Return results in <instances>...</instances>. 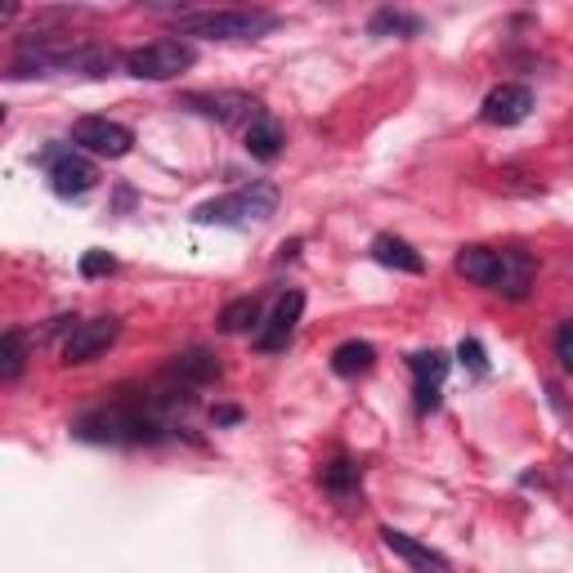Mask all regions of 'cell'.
I'll use <instances>...</instances> for the list:
<instances>
[{"mask_svg":"<svg viewBox=\"0 0 573 573\" xmlns=\"http://www.w3.org/2000/svg\"><path fill=\"white\" fill-rule=\"evenodd\" d=\"M72 143L95 158H126L134 149V130L112 121V117H82L77 126H72Z\"/></svg>","mask_w":573,"mask_h":573,"instance_id":"obj_6","label":"cell"},{"mask_svg":"<svg viewBox=\"0 0 573 573\" xmlns=\"http://www.w3.org/2000/svg\"><path fill=\"white\" fill-rule=\"evenodd\" d=\"M121 336V323L112 318V314H104V318H86V323H77L67 332V340H63V364H95L99 354H108L112 349V340Z\"/></svg>","mask_w":573,"mask_h":573,"instance_id":"obj_7","label":"cell"},{"mask_svg":"<svg viewBox=\"0 0 573 573\" xmlns=\"http://www.w3.org/2000/svg\"><path fill=\"white\" fill-rule=\"evenodd\" d=\"M242 143H247V153L256 158V162H273L278 153H282V143H286V134H282V126L273 121V117H251L247 121V134H242Z\"/></svg>","mask_w":573,"mask_h":573,"instance_id":"obj_13","label":"cell"},{"mask_svg":"<svg viewBox=\"0 0 573 573\" xmlns=\"http://www.w3.org/2000/svg\"><path fill=\"white\" fill-rule=\"evenodd\" d=\"M23 364H28V340L23 332H6L0 336V381L14 386L23 377Z\"/></svg>","mask_w":573,"mask_h":573,"instance_id":"obj_19","label":"cell"},{"mask_svg":"<svg viewBox=\"0 0 573 573\" xmlns=\"http://www.w3.org/2000/svg\"><path fill=\"white\" fill-rule=\"evenodd\" d=\"M372 260L386 264V269H399V273H421V269H425V260H421L403 238H394V234H381V238L372 242Z\"/></svg>","mask_w":573,"mask_h":573,"instance_id":"obj_18","label":"cell"},{"mask_svg":"<svg viewBox=\"0 0 573 573\" xmlns=\"http://www.w3.org/2000/svg\"><path fill=\"white\" fill-rule=\"evenodd\" d=\"M184 108H193V112H202V117H215L220 126L260 117V104H256L251 95H238V90H220V95H184Z\"/></svg>","mask_w":573,"mask_h":573,"instance_id":"obj_10","label":"cell"},{"mask_svg":"<svg viewBox=\"0 0 573 573\" xmlns=\"http://www.w3.org/2000/svg\"><path fill=\"white\" fill-rule=\"evenodd\" d=\"M278 210V188L273 184H247L229 197H215V202H202L193 210L197 225H229V229H247V225H260Z\"/></svg>","mask_w":573,"mask_h":573,"instance_id":"obj_2","label":"cell"},{"mask_svg":"<svg viewBox=\"0 0 573 573\" xmlns=\"http://www.w3.org/2000/svg\"><path fill=\"white\" fill-rule=\"evenodd\" d=\"M555 358L564 364V372H573V323L560 327V336H555Z\"/></svg>","mask_w":573,"mask_h":573,"instance_id":"obj_25","label":"cell"},{"mask_svg":"<svg viewBox=\"0 0 573 573\" xmlns=\"http://www.w3.org/2000/svg\"><path fill=\"white\" fill-rule=\"evenodd\" d=\"M193 63H197V50L184 36H162V41L134 45V50L121 54V67L139 82H175Z\"/></svg>","mask_w":573,"mask_h":573,"instance_id":"obj_4","label":"cell"},{"mask_svg":"<svg viewBox=\"0 0 573 573\" xmlns=\"http://www.w3.org/2000/svg\"><path fill=\"white\" fill-rule=\"evenodd\" d=\"M368 32H372V36H390V32H394V36H417L421 23L408 19V14H399V10H381V14H372Z\"/></svg>","mask_w":573,"mask_h":573,"instance_id":"obj_21","label":"cell"},{"mask_svg":"<svg viewBox=\"0 0 573 573\" xmlns=\"http://www.w3.org/2000/svg\"><path fill=\"white\" fill-rule=\"evenodd\" d=\"M301 314H305V296L301 292H282L278 305L269 310V318L256 332V349L260 354H282L286 345H292L296 327H301Z\"/></svg>","mask_w":573,"mask_h":573,"instance_id":"obj_8","label":"cell"},{"mask_svg":"<svg viewBox=\"0 0 573 573\" xmlns=\"http://www.w3.org/2000/svg\"><path fill=\"white\" fill-rule=\"evenodd\" d=\"M220 332H229V336H238V332H251L256 323H260V301L256 296H242V301H229L225 310H220Z\"/></svg>","mask_w":573,"mask_h":573,"instance_id":"obj_20","label":"cell"},{"mask_svg":"<svg viewBox=\"0 0 573 573\" xmlns=\"http://www.w3.org/2000/svg\"><path fill=\"white\" fill-rule=\"evenodd\" d=\"M372 364H377V349H372L368 340H340V345L332 349V372L345 377V381L372 372Z\"/></svg>","mask_w":573,"mask_h":573,"instance_id":"obj_16","label":"cell"},{"mask_svg":"<svg viewBox=\"0 0 573 573\" xmlns=\"http://www.w3.org/2000/svg\"><path fill=\"white\" fill-rule=\"evenodd\" d=\"M323 484L336 493V497H349L358 488V466L349 457H336L332 466H323Z\"/></svg>","mask_w":573,"mask_h":573,"instance_id":"obj_22","label":"cell"},{"mask_svg":"<svg viewBox=\"0 0 573 573\" xmlns=\"http://www.w3.org/2000/svg\"><path fill=\"white\" fill-rule=\"evenodd\" d=\"M457 358H462V364H466L475 377L488 372V358H484V345H479V340H462V345H457Z\"/></svg>","mask_w":573,"mask_h":573,"instance_id":"obj_23","label":"cell"},{"mask_svg":"<svg viewBox=\"0 0 573 573\" xmlns=\"http://www.w3.org/2000/svg\"><path fill=\"white\" fill-rule=\"evenodd\" d=\"M408 368H412V377H417V408H421V412L440 408V386H444V377H448V354H440V349L412 354Z\"/></svg>","mask_w":573,"mask_h":573,"instance_id":"obj_11","label":"cell"},{"mask_svg":"<svg viewBox=\"0 0 573 573\" xmlns=\"http://www.w3.org/2000/svg\"><path fill=\"white\" fill-rule=\"evenodd\" d=\"M282 19L273 10H206V14H184L175 23V36H202V41H260L278 28Z\"/></svg>","mask_w":573,"mask_h":573,"instance_id":"obj_1","label":"cell"},{"mask_svg":"<svg viewBox=\"0 0 573 573\" xmlns=\"http://www.w3.org/2000/svg\"><path fill=\"white\" fill-rule=\"evenodd\" d=\"M112 269H117V260H112L108 251H86V256H82V273H86V278H104V273H112Z\"/></svg>","mask_w":573,"mask_h":573,"instance_id":"obj_24","label":"cell"},{"mask_svg":"<svg viewBox=\"0 0 573 573\" xmlns=\"http://www.w3.org/2000/svg\"><path fill=\"white\" fill-rule=\"evenodd\" d=\"M41 166L50 175V188L58 197H86L95 184H99V171L90 158H82L72 143H50V149L41 153Z\"/></svg>","mask_w":573,"mask_h":573,"instance_id":"obj_5","label":"cell"},{"mask_svg":"<svg viewBox=\"0 0 573 573\" xmlns=\"http://www.w3.org/2000/svg\"><path fill=\"white\" fill-rule=\"evenodd\" d=\"M175 381H188V386H206L220 377V364H215V354L206 349H188V354H175L171 358V368H166Z\"/></svg>","mask_w":573,"mask_h":573,"instance_id":"obj_17","label":"cell"},{"mask_svg":"<svg viewBox=\"0 0 573 573\" xmlns=\"http://www.w3.org/2000/svg\"><path fill=\"white\" fill-rule=\"evenodd\" d=\"M238 417H242L238 408H215V421H238Z\"/></svg>","mask_w":573,"mask_h":573,"instance_id":"obj_28","label":"cell"},{"mask_svg":"<svg viewBox=\"0 0 573 573\" xmlns=\"http://www.w3.org/2000/svg\"><path fill=\"white\" fill-rule=\"evenodd\" d=\"M14 14H19V0H0V23H14Z\"/></svg>","mask_w":573,"mask_h":573,"instance_id":"obj_27","label":"cell"},{"mask_svg":"<svg viewBox=\"0 0 573 573\" xmlns=\"http://www.w3.org/2000/svg\"><path fill=\"white\" fill-rule=\"evenodd\" d=\"M457 273H462V278H471V282H479V286H497V273H501V251L471 242V247H462V251H457Z\"/></svg>","mask_w":573,"mask_h":573,"instance_id":"obj_14","label":"cell"},{"mask_svg":"<svg viewBox=\"0 0 573 573\" xmlns=\"http://www.w3.org/2000/svg\"><path fill=\"white\" fill-rule=\"evenodd\" d=\"M77 435L90 440V444H143V440H158V435H162V421L143 417L139 408L112 403V408L86 412V417L77 421Z\"/></svg>","mask_w":573,"mask_h":573,"instance_id":"obj_3","label":"cell"},{"mask_svg":"<svg viewBox=\"0 0 573 573\" xmlns=\"http://www.w3.org/2000/svg\"><path fill=\"white\" fill-rule=\"evenodd\" d=\"M381 542H386L399 560H408L412 569H440V573H448V555H440L435 547H425V542H417V538H408V533H399V529H381Z\"/></svg>","mask_w":573,"mask_h":573,"instance_id":"obj_12","label":"cell"},{"mask_svg":"<svg viewBox=\"0 0 573 573\" xmlns=\"http://www.w3.org/2000/svg\"><path fill=\"white\" fill-rule=\"evenodd\" d=\"M529 282H533V256H525V251H501V273H497L493 292L520 301V296L529 292Z\"/></svg>","mask_w":573,"mask_h":573,"instance_id":"obj_15","label":"cell"},{"mask_svg":"<svg viewBox=\"0 0 573 573\" xmlns=\"http://www.w3.org/2000/svg\"><path fill=\"white\" fill-rule=\"evenodd\" d=\"M533 112V90L529 86H520V82H501L497 90H488V99H484V108H479V117L488 121V126H520L525 117Z\"/></svg>","mask_w":573,"mask_h":573,"instance_id":"obj_9","label":"cell"},{"mask_svg":"<svg viewBox=\"0 0 573 573\" xmlns=\"http://www.w3.org/2000/svg\"><path fill=\"white\" fill-rule=\"evenodd\" d=\"M188 6L193 0H143V10H153V14L158 10H188Z\"/></svg>","mask_w":573,"mask_h":573,"instance_id":"obj_26","label":"cell"}]
</instances>
